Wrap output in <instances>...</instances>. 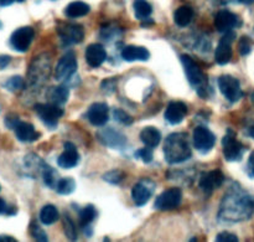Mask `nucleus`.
<instances>
[{"instance_id": "obj_1", "label": "nucleus", "mask_w": 254, "mask_h": 242, "mask_svg": "<svg viewBox=\"0 0 254 242\" xmlns=\"http://www.w3.org/2000/svg\"><path fill=\"white\" fill-rule=\"evenodd\" d=\"M254 215V196L248 194L238 185L228 189L221 203V220L238 223L251 219Z\"/></svg>"}, {"instance_id": "obj_2", "label": "nucleus", "mask_w": 254, "mask_h": 242, "mask_svg": "<svg viewBox=\"0 0 254 242\" xmlns=\"http://www.w3.org/2000/svg\"><path fill=\"white\" fill-rule=\"evenodd\" d=\"M165 161L169 164H179L191 158V148L189 144L188 134L184 132L171 133L166 138L164 146Z\"/></svg>"}, {"instance_id": "obj_3", "label": "nucleus", "mask_w": 254, "mask_h": 242, "mask_svg": "<svg viewBox=\"0 0 254 242\" xmlns=\"http://www.w3.org/2000/svg\"><path fill=\"white\" fill-rule=\"evenodd\" d=\"M181 64H183L184 70H185L189 82L193 87H196L197 93L202 98H206L207 97V93H206V91H207V79H206L205 74L201 70V67L198 66L197 62L189 55H183L181 56Z\"/></svg>"}, {"instance_id": "obj_4", "label": "nucleus", "mask_w": 254, "mask_h": 242, "mask_svg": "<svg viewBox=\"0 0 254 242\" xmlns=\"http://www.w3.org/2000/svg\"><path fill=\"white\" fill-rule=\"evenodd\" d=\"M50 75V56L47 55H40L32 61L30 66L27 77L29 83L32 87H40L46 82Z\"/></svg>"}, {"instance_id": "obj_5", "label": "nucleus", "mask_w": 254, "mask_h": 242, "mask_svg": "<svg viewBox=\"0 0 254 242\" xmlns=\"http://www.w3.org/2000/svg\"><path fill=\"white\" fill-rule=\"evenodd\" d=\"M222 151L227 161H240L245 154V146L236 139L233 131L228 129L227 134L222 139Z\"/></svg>"}, {"instance_id": "obj_6", "label": "nucleus", "mask_w": 254, "mask_h": 242, "mask_svg": "<svg viewBox=\"0 0 254 242\" xmlns=\"http://www.w3.org/2000/svg\"><path fill=\"white\" fill-rule=\"evenodd\" d=\"M218 87H220V91L222 92L223 96L231 102V103H235V102L240 101L243 97L242 88H241V83L236 77L230 76V75H225V76H221L218 79Z\"/></svg>"}, {"instance_id": "obj_7", "label": "nucleus", "mask_w": 254, "mask_h": 242, "mask_svg": "<svg viewBox=\"0 0 254 242\" xmlns=\"http://www.w3.org/2000/svg\"><path fill=\"white\" fill-rule=\"evenodd\" d=\"M35 111H36L40 119L44 122L45 126H47L49 128L52 129L57 126L60 118L64 116V109L60 106H56V104L52 103L36 104V106H35Z\"/></svg>"}, {"instance_id": "obj_8", "label": "nucleus", "mask_w": 254, "mask_h": 242, "mask_svg": "<svg viewBox=\"0 0 254 242\" xmlns=\"http://www.w3.org/2000/svg\"><path fill=\"white\" fill-rule=\"evenodd\" d=\"M181 200H183L181 189L170 188L168 189V190L163 191V193L156 198L154 206H155V209L161 211L174 210V209L179 208V205L181 204Z\"/></svg>"}, {"instance_id": "obj_9", "label": "nucleus", "mask_w": 254, "mask_h": 242, "mask_svg": "<svg viewBox=\"0 0 254 242\" xmlns=\"http://www.w3.org/2000/svg\"><path fill=\"white\" fill-rule=\"evenodd\" d=\"M35 31L31 26H22L15 30L10 36V45L17 52H26L34 40Z\"/></svg>"}, {"instance_id": "obj_10", "label": "nucleus", "mask_w": 254, "mask_h": 242, "mask_svg": "<svg viewBox=\"0 0 254 242\" xmlns=\"http://www.w3.org/2000/svg\"><path fill=\"white\" fill-rule=\"evenodd\" d=\"M77 71V60L73 52L64 55L57 62L56 69H55V79L57 81H67L71 79Z\"/></svg>"}, {"instance_id": "obj_11", "label": "nucleus", "mask_w": 254, "mask_h": 242, "mask_svg": "<svg viewBox=\"0 0 254 242\" xmlns=\"http://www.w3.org/2000/svg\"><path fill=\"white\" fill-rule=\"evenodd\" d=\"M155 191V183L150 179H141L134 185L131 190V198L136 206H144Z\"/></svg>"}, {"instance_id": "obj_12", "label": "nucleus", "mask_w": 254, "mask_h": 242, "mask_svg": "<svg viewBox=\"0 0 254 242\" xmlns=\"http://www.w3.org/2000/svg\"><path fill=\"white\" fill-rule=\"evenodd\" d=\"M193 146L200 153L206 154L215 147L216 137L212 132L206 127H196L193 131Z\"/></svg>"}, {"instance_id": "obj_13", "label": "nucleus", "mask_w": 254, "mask_h": 242, "mask_svg": "<svg viewBox=\"0 0 254 242\" xmlns=\"http://www.w3.org/2000/svg\"><path fill=\"white\" fill-rule=\"evenodd\" d=\"M57 34L64 45L79 44L84 39V30L81 25L60 24L57 26Z\"/></svg>"}, {"instance_id": "obj_14", "label": "nucleus", "mask_w": 254, "mask_h": 242, "mask_svg": "<svg viewBox=\"0 0 254 242\" xmlns=\"http://www.w3.org/2000/svg\"><path fill=\"white\" fill-rule=\"evenodd\" d=\"M97 139L103 146L113 149H123L127 146V138L121 132L113 128H106L97 133Z\"/></svg>"}, {"instance_id": "obj_15", "label": "nucleus", "mask_w": 254, "mask_h": 242, "mask_svg": "<svg viewBox=\"0 0 254 242\" xmlns=\"http://www.w3.org/2000/svg\"><path fill=\"white\" fill-rule=\"evenodd\" d=\"M235 32H226L225 36L220 40L215 52V60L218 65H227L232 59V42L235 40Z\"/></svg>"}, {"instance_id": "obj_16", "label": "nucleus", "mask_w": 254, "mask_h": 242, "mask_svg": "<svg viewBox=\"0 0 254 242\" xmlns=\"http://www.w3.org/2000/svg\"><path fill=\"white\" fill-rule=\"evenodd\" d=\"M223 181H225V175L222 174V171L211 170L208 173L202 174L200 181H198V186L206 195L210 196L216 189L222 185Z\"/></svg>"}, {"instance_id": "obj_17", "label": "nucleus", "mask_w": 254, "mask_h": 242, "mask_svg": "<svg viewBox=\"0 0 254 242\" xmlns=\"http://www.w3.org/2000/svg\"><path fill=\"white\" fill-rule=\"evenodd\" d=\"M238 25H241L240 19H238L237 15L233 14L230 10H221L216 14L215 27L217 29V31L226 34L228 31H232Z\"/></svg>"}, {"instance_id": "obj_18", "label": "nucleus", "mask_w": 254, "mask_h": 242, "mask_svg": "<svg viewBox=\"0 0 254 242\" xmlns=\"http://www.w3.org/2000/svg\"><path fill=\"white\" fill-rule=\"evenodd\" d=\"M87 118L93 126L102 127L108 122L109 118V108L103 102H97L93 103L87 111Z\"/></svg>"}, {"instance_id": "obj_19", "label": "nucleus", "mask_w": 254, "mask_h": 242, "mask_svg": "<svg viewBox=\"0 0 254 242\" xmlns=\"http://www.w3.org/2000/svg\"><path fill=\"white\" fill-rule=\"evenodd\" d=\"M188 114V106L184 102L171 101L165 111V119L170 124H179Z\"/></svg>"}, {"instance_id": "obj_20", "label": "nucleus", "mask_w": 254, "mask_h": 242, "mask_svg": "<svg viewBox=\"0 0 254 242\" xmlns=\"http://www.w3.org/2000/svg\"><path fill=\"white\" fill-rule=\"evenodd\" d=\"M79 163V154L77 148L72 143H64V151L57 158V164L64 169L74 168Z\"/></svg>"}, {"instance_id": "obj_21", "label": "nucleus", "mask_w": 254, "mask_h": 242, "mask_svg": "<svg viewBox=\"0 0 254 242\" xmlns=\"http://www.w3.org/2000/svg\"><path fill=\"white\" fill-rule=\"evenodd\" d=\"M84 57H86V62L89 66L93 67V69H97V67H99L106 61V49L99 44H92L86 49Z\"/></svg>"}, {"instance_id": "obj_22", "label": "nucleus", "mask_w": 254, "mask_h": 242, "mask_svg": "<svg viewBox=\"0 0 254 242\" xmlns=\"http://www.w3.org/2000/svg\"><path fill=\"white\" fill-rule=\"evenodd\" d=\"M12 131L16 134V138L20 142H24V143H31V142L37 141L40 138V136H41L39 132H36V129H35V127L32 124L22 121L17 122L16 126L14 127Z\"/></svg>"}, {"instance_id": "obj_23", "label": "nucleus", "mask_w": 254, "mask_h": 242, "mask_svg": "<svg viewBox=\"0 0 254 242\" xmlns=\"http://www.w3.org/2000/svg\"><path fill=\"white\" fill-rule=\"evenodd\" d=\"M122 57L124 61L134 62V61H148L150 57V52L143 46H134L129 45L126 46L122 51Z\"/></svg>"}, {"instance_id": "obj_24", "label": "nucleus", "mask_w": 254, "mask_h": 242, "mask_svg": "<svg viewBox=\"0 0 254 242\" xmlns=\"http://www.w3.org/2000/svg\"><path fill=\"white\" fill-rule=\"evenodd\" d=\"M69 97V89L67 86H54L47 92V99L49 103L56 104V106H64Z\"/></svg>"}, {"instance_id": "obj_25", "label": "nucleus", "mask_w": 254, "mask_h": 242, "mask_svg": "<svg viewBox=\"0 0 254 242\" xmlns=\"http://www.w3.org/2000/svg\"><path fill=\"white\" fill-rule=\"evenodd\" d=\"M140 139L149 148H155L161 142V133L155 127H145L140 132Z\"/></svg>"}, {"instance_id": "obj_26", "label": "nucleus", "mask_w": 254, "mask_h": 242, "mask_svg": "<svg viewBox=\"0 0 254 242\" xmlns=\"http://www.w3.org/2000/svg\"><path fill=\"white\" fill-rule=\"evenodd\" d=\"M89 11H91V7L83 1H72L64 7V15L71 19L86 16Z\"/></svg>"}, {"instance_id": "obj_27", "label": "nucleus", "mask_w": 254, "mask_h": 242, "mask_svg": "<svg viewBox=\"0 0 254 242\" xmlns=\"http://www.w3.org/2000/svg\"><path fill=\"white\" fill-rule=\"evenodd\" d=\"M193 17V10L191 6L184 5V6L178 7L174 12V21L178 26L185 27L191 22Z\"/></svg>"}, {"instance_id": "obj_28", "label": "nucleus", "mask_w": 254, "mask_h": 242, "mask_svg": "<svg viewBox=\"0 0 254 242\" xmlns=\"http://www.w3.org/2000/svg\"><path fill=\"white\" fill-rule=\"evenodd\" d=\"M39 216H40V221H41L44 225L49 226V225H52V224H55L57 220H59L60 214H59V210L56 209V206L49 204V205H45L44 208L41 209Z\"/></svg>"}, {"instance_id": "obj_29", "label": "nucleus", "mask_w": 254, "mask_h": 242, "mask_svg": "<svg viewBox=\"0 0 254 242\" xmlns=\"http://www.w3.org/2000/svg\"><path fill=\"white\" fill-rule=\"evenodd\" d=\"M97 218V210L93 205H87L82 209L78 214V224L82 229H87L91 226L94 219Z\"/></svg>"}, {"instance_id": "obj_30", "label": "nucleus", "mask_w": 254, "mask_h": 242, "mask_svg": "<svg viewBox=\"0 0 254 242\" xmlns=\"http://www.w3.org/2000/svg\"><path fill=\"white\" fill-rule=\"evenodd\" d=\"M133 7L135 17L139 20H148L153 12V7L148 0H134Z\"/></svg>"}, {"instance_id": "obj_31", "label": "nucleus", "mask_w": 254, "mask_h": 242, "mask_svg": "<svg viewBox=\"0 0 254 242\" xmlns=\"http://www.w3.org/2000/svg\"><path fill=\"white\" fill-rule=\"evenodd\" d=\"M56 191L60 195H68L72 194L76 189V181L72 178H64L60 179L56 184Z\"/></svg>"}, {"instance_id": "obj_32", "label": "nucleus", "mask_w": 254, "mask_h": 242, "mask_svg": "<svg viewBox=\"0 0 254 242\" xmlns=\"http://www.w3.org/2000/svg\"><path fill=\"white\" fill-rule=\"evenodd\" d=\"M42 178H44L45 184H46L49 188L54 189L56 188V184L59 181L57 179V173L54 168H51L50 165H42Z\"/></svg>"}, {"instance_id": "obj_33", "label": "nucleus", "mask_w": 254, "mask_h": 242, "mask_svg": "<svg viewBox=\"0 0 254 242\" xmlns=\"http://www.w3.org/2000/svg\"><path fill=\"white\" fill-rule=\"evenodd\" d=\"M64 234H66V238L68 240H77V228L73 221H72V219L67 215H64Z\"/></svg>"}, {"instance_id": "obj_34", "label": "nucleus", "mask_w": 254, "mask_h": 242, "mask_svg": "<svg viewBox=\"0 0 254 242\" xmlns=\"http://www.w3.org/2000/svg\"><path fill=\"white\" fill-rule=\"evenodd\" d=\"M4 87L10 92H17L25 87L24 80L20 76H12L4 83Z\"/></svg>"}, {"instance_id": "obj_35", "label": "nucleus", "mask_w": 254, "mask_h": 242, "mask_svg": "<svg viewBox=\"0 0 254 242\" xmlns=\"http://www.w3.org/2000/svg\"><path fill=\"white\" fill-rule=\"evenodd\" d=\"M30 234H31V236L36 241H40V242L49 241V238H47L46 233H45V231L42 230L36 223H32L31 226H30Z\"/></svg>"}, {"instance_id": "obj_36", "label": "nucleus", "mask_w": 254, "mask_h": 242, "mask_svg": "<svg viewBox=\"0 0 254 242\" xmlns=\"http://www.w3.org/2000/svg\"><path fill=\"white\" fill-rule=\"evenodd\" d=\"M103 179L107 183H111L117 185L124 179V173L122 170H111L103 175Z\"/></svg>"}, {"instance_id": "obj_37", "label": "nucleus", "mask_w": 254, "mask_h": 242, "mask_svg": "<svg viewBox=\"0 0 254 242\" xmlns=\"http://www.w3.org/2000/svg\"><path fill=\"white\" fill-rule=\"evenodd\" d=\"M113 116H114V119H116L117 122H119V123H122V124L129 126V124L133 123V118H131V117L129 116L127 112H124L123 109L116 108V109H114V112H113Z\"/></svg>"}, {"instance_id": "obj_38", "label": "nucleus", "mask_w": 254, "mask_h": 242, "mask_svg": "<svg viewBox=\"0 0 254 242\" xmlns=\"http://www.w3.org/2000/svg\"><path fill=\"white\" fill-rule=\"evenodd\" d=\"M117 83H118V80L114 79V77L113 79H107L101 83V89L106 94H111L116 91Z\"/></svg>"}, {"instance_id": "obj_39", "label": "nucleus", "mask_w": 254, "mask_h": 242, "mask_svg": "<svg viewBox=\"0 0 254 242\" xmlns=\"http://www.w3.org/2000/svg\"><path fill=\"white\" fill-rule=\"evenodd\" d=\"M151 149L153 148H149V147L139 149V151L135 152V157L136 158H140L145 164L151 163V161H153V151Z\"/></svg>"}, {"instance_id": "obj_40", "label": "nucleus", "mask_w": 254, "mask_h": 242, "mask_svg": "<svg viewBox=\"0 0 254 242\" xmlns=\"http://www.w3.org/2000/svg\"><path fill=\"white\" fill-rule=\"evenodd\" d=\"M238 47H240V54L242 55V56H247V55L252 51L251 40L248 39L247 36H242V39L240 40V44H238Z\"/></svg>"}, {"instance_id": "obj_41", "label": "nucleus", "mask_w": 254, "mask_h": 242, "mask_svg": "<svg viewBox=\"0 0 254 242\" xmlns=\"http://www.w3.org/2000/svg\"><path fill=\"white\" fill-rule=\"evenodd\" d=\"M216 241L218 242H237L238 238L235 234H231L225 231V233H221L216 236Z\"/></svg>"}, {"instance_id": "obj_42", "label": "nucleus", "mask_w": 254, "mask_h": 242, "mask_svg": "<svg viewBox=\"0 0 254 242\" xmlns=\"http://www.w3.org/2000/svg\"><path fill=\"white\" fill-rule=\"evenodd\" d=\"M15 213H16V209L7 206L6 203L0 198V215H2V214H5V215H14Z\"/></svg>"}, {"instance_id": "obj_43", "label": "nucleus", "mask_w": 254, "mask_h": 242, "mask_svg": "<svg viewBox=\"0 0 254 242\" xmlns=\"http://www.w3.org/2000/svg\"><path fill=\"white\" fill-rule=\"evenodd\" d=\"M19 117L16 116H6L5 117V124L9 129H14V127L16 126V123L19 122Z\"/></svg>"}, {"instance_id": "obj_44", "label": "nucleus", "mask_w": 254, "mask_h": 242, "mask_svg": "<svg viewBox=\"0 0 254 242\" xmlns=\"http://www.w3.org/2000/svg\"><path fill=\"white\" fill-rule=\"evenodd\" d=\"M247 170H248V174H250L252 178H254V152H252V154L250 156V159H248Z\"/></svg>"}, {"instance_id": "obj_45", "label": "nucleus", "mask_w": 254, "mask_h": 242, "mask_svg": "<svg viewBox=\"0 0 254 242\" xmlns=\"http://www.w3.org/2000/svg\"><path fill=\"white\" fill-rule=\"evenodd\" d=\"M11 61V57L7 56V55H0V70L5 69L7 65Z\"/></svg>"}, {"instance_id": "obj_46", "label": "nucleus", "mask_w": 254, "mask_h": 242, "mask_svg": "<svg viewBox=\"0 0 254 242\" xmlns=\"http://www.w3.org/2000/svg\"><path fill=\"white\" fill-rule=\"evenodd\" d=\"M0 242H16V239L7 235H0Z\"/></svg>"}, {"instance_id": "obj_47", "label": "nucleus", "mask_w": 254, "mask_h": 242, "mask_svg": "<svg viewBox=\"0 0 254 242\" xmlns=\"http://www.w3.org/2000/svg\"><path fill=\"white\" fill-rule=\"evenodd\" d=\"M14 1H16V0H0V6H9Z\"/></svg>"}, {"instance_id": "obj_48", "label": "nucleus", "mask_w": 254, "mask_h": 242, "mask_svg": "<svg viewBox=\"0 0 254 242\" xmlns=\"http://www.w3.org/2000/svg\"><path fill=\"white\" fill-rule=\"evenodd\" d=\"M248 134H250V137H252L254 139V126L250 127V129H248Z\"/></svg>"}, {"instance_id": "obj_49", "label": "nucleus", "mask_w": 254, "mask_h": 242, "mask_svg": "<svg viewBox=\"0 0 254 242\" xmlns=\"http://www.w3.org/2000/svg\"><path fill=\"white\" fill-rule=\"evenodd\" d=\"M242 2H243V4H247V5H250V4H253V2H254V0H242Z\"/></svg>"}, {"instance_id": "obj_50", "label": "nucleus", "mask_w": 254, "mask_h": 242, "mask_svg": "<svg viewBox=\"0 0 254 242\" xmlns=\"http://www.w3.org/2000/svg\"><path fill=\"white\" fill-rule=\"evenodd\" d=\"M251 102H252V103L254 104V92L252 94H251Z\"/></svg>"}, {"instance_id": "obj_51", "label": "nucleus", "mask_w": 254, "mask_h": 242, "mask_svg": "<svg viewBox=\"0 0 254 242\" xmlns=\"http://www.w3.org/2000/svg\"><path fill=\"white\" fill-rule=\"evenodd\" d=\"M16 1H19V2H22V1H25V0H16Z\"/></svg>"}, {"instance_id": "obj_52", "label": "nucleus", "mask_w": 254, "mask_h": 242, "mask_svg": "<svg viewBox=\"0 0 254 242\" xmlns=\"http://www.w3.org/2000/svg\"><path fill=\"white\" fill-rule=\"evenodd\" d=\"M2 27V24H1V21H0V29H1Z\"/></svg>"}]
</instances>
